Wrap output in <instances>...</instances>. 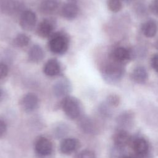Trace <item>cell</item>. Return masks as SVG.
<instances>
[{"label": "cell", "mask_w": 158, "mask_h": 158, "mask_svg": "<svg viewBox=\"0 0 158 158\" xmlns=\"http://www.w3.org/2000/svg\"><path fill=\"white\" fill-rule=\"evenodd\" d=\"M123 66L112 60L104 64L101 70L104 80L109 84H115L120 81L125 73Z\"/></svg>", "instance_id": "6da1fadb"}, {"label": "cell", "mask_w": 158, "mask_h": 158, "mask_svg": "<svg viewBox=\"0 0 158 158\" xmlns=\"http://www.w3.org/2000/svg\"><path fill=\"white\" fill-rule=\"evenodd\" d=\"M50 51L56 54H65L69 46V38L62 32L54 33L49 38L48 43Z\"/></svg>", "instance_id": "7a4b0ae2"}, {"label": "cell", "mask_w": 158, "mask_h": 158, "mask_svg": "<svg viewBox=\"0 0 158 158\" xmlns=\"http://www.w3.org/2000/svg\"><path fill=\"white\" fill-rule=\"evenodd\" d=\"M62 107L66 115L72 119L78 118L81 112L80 102L75 97L67 96L62 101Z\"/></svg>", "instance_id": "3957f363"}, {"label": "cell", "mask_w": 158, "mask_h": 158, "mask_svg": "<svg viewBox=\"0 0 158 158\" xmlns=\"http://www.w3.org/2000/svg\"><path fill=\"white\" fill-rule=\"evenodd\" d=\"M36 23V16L34 12L30 10H23L20 16L19 24L25 31L32 30Z\"/></svg>", "instance_id": "277c9868"}, {"label": "cell", "mask_w": 158, "mask_h": 158, "mask_svg": "<svg viewBox=\"0 0 158 158\" xmlns=\"http://www.w3.org/2000/svg\"><path fill=\"white\" fill-rule=\"evenodd\" d=\"M131 58V51L124 47H118L114 49L110 56V60L122 65L128 63Z\"/></svg>", "instance_id": "5b68a950"}, {"label": "cell", "mask_w": 158, "mask_h": 158, "mask_svg": "<svg viewBox=\"0 0 158 158\" xmlns=\"http://www.w3.org/2000/svg\"><path fill=\"white\" fill-rule=\"evenodd\" d=\"M20 107L25 112H31L37 109L39 105L38 96L33 93H28L23 96L20 102Z\"/></svg>", "instance_id": "8992f818"}, {"label": "cell", "mask_w": 158, "mask_h": 158, "mask_svg": "<svg viewBox=\"0 0 158 158\" xmlns=\"http://www.w3.org/2000/svg\"><path fill=\"white\" fill-rule=\"evenodd\" d=\"M71 89V83L66 78H63L57 81L52 87L53 93L57 98H65L67 96Z\"/></svg>", "instance_id": "52a82bcc"}, {"label": "cell", "mask_w": 158, "mask_h": 158, "mask_svg": "<svg viewBox=\"0 0 158 158\" xmlns=\"http://www.w3.org/2000/svg\"><path fill=\"white\" fill-rule=\"evenodd\" d=\"M35 150L40 156H48L52 152V145L50 140L47 138L40 136L35 141Z\"/></svg>", "instance_id": "ba28073f"}, {"label": "cell", "mask_w": 158, "mask_h": 158, "mask_svg": "<svg viewBox=\"0 0 158 158\" xmlns=\"http://www.w3.org/2000/svg\"><path fill=\"white\" fill-rule=\"evenodd\" d=\"M55 22L52 19H44L38 25L36 28L37 35L41 38L51 37L54 33Z\"/></svg>", "instance_id": "9c48e42d"}, {"label": "cell", "mask_w": 158, "mask_h": 158, "mask_svg": "<svg viewBox=\"0 0 158 158\" xmlns=\"http://www.w3.org/2000/svg\"><path fill=\"white\" fill-rule=\"evenodd\" d=\"M131 148L138 156H144L149 151V144L147 140L141 136L135 138L131 141Z\"/></svg>", "instance_id": "30bf717a"}, {"label": "cell", "mask_w": 158, "mask_h": 158, "mask_svg": "<svg viewBox=\"0 0 158 158\" xmlns=\"http://www.w3.org/2000/svg\"><path fill=\"white\" fill-rule=\"evenodd\" d=\"M113 141L115 146L119 148H124L131 141L130 135L124 129H119L116 131L113 136Z\"/></svg>", "instance_id": "8fae6325"}, {"label": "cell", "mask_w": 158, "mask_h": 158, "mask_svg": "<svg viewBox=\"0 0 158 158\" xmlns=\"http://www.w3.org/2000/svg\"><path fill=\"white\" fill-rule=\"evenodd\" d=\"M20 7L21 4L19 0H2L1 2L2 12L9 15L15 14Z\"/></svg>", "instance_id": "7c38bea8"}, {"label": "cell", "mask_w": 158, "mask_h": 158, "mask_svg": "<svg viewBox=\"0 0 158 158\" xmlns=\"http://www.w3.org/2000/svg\"><path fill=\"white\" fill-rule=\"evenodd\" d=\"M79 12V8L77 4L73 2H69L64 4L61 8L62 16L69 20L75 19Z\"/></svg>", "instance_id": "4fadbf2b"}, {"label": "cell", "mask_w": 158, "mask_h": 158, "mask_svg": "<svg viewBox=\"0 0 158 158\" xmlns=\"http://www.w3.org/2000/svg\"><path fill=\"white\" fill-rule=\"evenodd\" d=\"M61 67L60 63L56 59L48 60L44 65L43 72L49 77H55L60 73Z\"/></svg>", "instance_id": "5bb4252c"}, {"label": "cell", "mask_w": 158, "mask_h": 158, "mask_svg": "<svg viewBox=\"0 0 158 158\" xmlns=\"http://www.w3.org/2000/svg\"><path fill=\"white\" fill-rule=\"evenodd\" d=\"M78 141L75 138H68L63 139L60 144V151L64 154L73 153L78 148Z\"/></svg>", "instance_id": "9a60e30c"}, {"label": "cell", "mask_w": 158, "mask_h": 158, "mask_svg": "<svg viewBox=\"0 0 158 158\" xmlns=\"http://www.w3.org/2000/svg\"><path fill=\"white\" fill-rule=\"evenodd\" d=\"M28 57L30 61L35 63L41 62L44 57V52L38 44L33 45L29 49Z\"/></svg>", "instance_id": "2e32d148"}, {"label": "cell", "mask_w": 158, "mask_h": 158, "mask_svg": "<svg viewBox=\"0 0 158 158\" xmlns=\"http://www.w3.org/2000/svg\"><path fill=\"white\" fill-rule=\"evenodd\" d=\"M131 76L132 80L139 84L144 83L148 78L147 70L143 66H138L135 67L133 69Z\"/></svg>", "instance_id": "e0dca14e"}, {"label": "cell", "mask_w": 158, "mask_h": 158, "mask_svg": "<svg viewBox=\"0 0 158 158\" xmlns=\"http://www.w3.org/2000/svg\"><path fill=\"white\" fill-rule=\"evenodd\" d=\"M141 30L145 36L152 38L157 33V25L154 20H148L142 25Z\"/></svg>", "instance_id": "ac0fdd59"}, {"label": "cell", "mask_w": 158, "mask_h": 158, "mask_svg": "<svg viewBox=\"0 0 158 158\" xmlns=\"http://www.w3.org/2000/svg\"><path fill=\"white\" fill-rule=\"evenodd\" d=\"M134 120V115L130 111H125L118 115L117 118V123L122 127H129L133 123Z\"/></svg>", "instance_id": "d6986e66"}, {"label": "cell", "mask_w": 158, "mask_h": 158, "mask_svg": "<svg viewBox=\"0 0 158 158\" xmlns=\"http://www.w3.org/2000/svg\"><path fill=\"white\" fill-rule=\"evenodd\" d=\"M57 7V0H42L40 6V9L44 14H50L54 12Z\"/></svg>", "instance_id": "ffe728a7"}, {"label": "cell", "mask_w": 158, "mask_h": 158, "mask_svg": "<svg viewBox=\"0 0 158 158\" xmlns=\"http://www.w3.org/2000/svg\"><path fill=\"white\" fill-rule=\"evenodd\" d=\"M13 43L17 47L23 48L29 44L30 38L27 35L24 33H19L14 39Z\"/></svg>", "instance_id": "44dd1931"}, {"label": "cell", "mask_w": 158, "mask_h": 158, "mask_svg": "<svg viewBox=\"0 0 158 158\" xmlns=\"http://www.w3.org/2000/svg\"><path fill=\"white\" fill-rule=\"evenodd\" d=\"M107 7L113 12H117L122 8V0H108Z\"/></svg>", "instance_id": "7402d4cb"}, {"label": "cell", "mask_w": 158, "mask_h": 158, "mask_svg": "<svg viewBox=\"0 0 158 158\" xmlns=\"http://www.w3.org/2000/svg\"><path fill=\"white\" fill-rule=\"evenodd\" d=\"M106 103L111 107H117L120 102L119 97L115 94H110L106 99Z\"/></svg>", "instance_id": "603a6c76"}, {"label": "cell", "mask_w": 158, "mask_h": 158, "mask_svg": "<svg viewBox=\"0 0 158 158\" xmlns=\"http://www.w3.org/2000/svg\"><path fill=\"white\" fill-rule=\"evenodd\" d=\"M81 125H82V128L85 130L86 132H88V133L94 132V126L93 125V123L91 120L85 119L82 122Z\"/></svg>", "instance_id": "cb8c5ba5"}, {"label": "cell", "mask_w": 158, "mask_h": 158, "mask_svg": "<svg viewBox=\"0 0 158 158\" xmlns=\"http://www.w3.org/2000/svg\"><path fill=\"white\" fill-rule=\"evenodd\" d=\"M77 158H96V156L93 151L89 149H85L78 154Z\"/></svg>", "instance_id": "d4e9b609"}, {"label": "cell", "mask_w": 158, "mask_h": 158, "mask_svg": "<svg viewBox=\"0 0 158 158\" xmlns=\"http://www.w3.org/2000/svg\"><path fill=\"white\" fill-rule=\"evenodd\" d=\"M67 128L64 125H60L57 127L54 131V134L56 135V136L57 138L62 137L66 133Z\"/></svg>", "instance_id": "484cf974"}, {"label": "cell", "mask_w": 158, "mask_h": 158, "mask_svg": "<svg viewBox=\"0 0 158 158\" xmlns=\"http://www.w3.org/2000/svg\"><path fill=\"white\" fill-rule=\"evenodd\" d=\"M9 72L8 67L6 64L0 62V80L5 78Z\"/></svg>", "instance_id": "4316f807"}, {"label": "cell", "mask_w": 158, "mask_h": 158, "mask_svg": "<svg viewBox=\"0 0 158 158\" xmlns=\"http://www.w3.org/2000/svg\"><path fill=\"white\" fill-rule=\"evenodd\" d=\"M151 66L156 72H158V54H156L152 57Z\"/></svg>", "instance_id": "83f0119b"}, {"label": "cell", "mask_w": 158, "mask_h": 158, "mask_svg": "<svg viewBox=\"0 0 158 158\" xmlns=\"http://www.w3.org/2000/svg\"><path fill=\"white\" fill-rule=\"evenodd\" d=\"M151 9L154 14L158 15V0L152 1L151 5Z\"/></svg>", "instance_id": "f1b7e54d"}, {"label": "cell", "mask_w": 158, "mask_h": 158, "mask_svg": "<svg viewBox=\"0 0 158 158\" xmlns=\"http://www.w3.org/2000/svg\"><path fill=\"white\" fill-rule=\"evenodd\" d=\"M7 130V126L6 123L2 120H0V137H2L6 132Z\"/></svg>", "instance_id": "f546056e"}, {"label": "cell", "mask_w": 158, "mask_h": 158, "mask_svg": "<svg viewBox=\"0 0 158 158\" xmlns=\"http://www.w3.org/2000/svg\"><path fill=\"white\" fill-rule=\"evenodd\" d=\"M120 158H133V157H130V156H123V157H120Z\"/></svg>", "instance_id": "4dcf8cb0"}, {"label": "cell", "mask_w": 158, "mask_h": 158, "mask_svg": "<svg viewBox=\"0 0 158 158\" xmlns=\"http://www.w3.org/2000/svg\"><path fill=\"white\" fill-rule=\"evenodd\" d=\"M156 47L157 49H158V40L157 41V42H156Z\"/></svg>", "instance_id": "1f68e13d"}, {"label": "cell", "mask_w": 158, "mask_h": 158, "mask_svg": "<svg viewBox=\"0 0 158 158\" xmlns=\"http://www.w3.org/2000/svg\"><path fill=\"white\" fill-rule=\"evenodd\" d=\"M1 90H0V98H1Z\"/></svg>", "instance_id": "d6a6232c"}]
</instances>
